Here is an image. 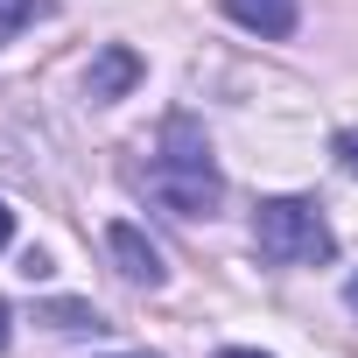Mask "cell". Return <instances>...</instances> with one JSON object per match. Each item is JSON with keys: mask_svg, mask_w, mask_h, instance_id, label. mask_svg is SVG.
Segmentation results:
<instances>
[{"mask_svg": "<svg viewBox=\"0 0 358 358\" xmlns=\"http://www.w3.org/2000/svg\"><path fill=\"white\" fill-rule=\"evenodd\" d=\"M141 183H148V197H155L162 211H176V218H211V211L225 204V176H218V162H211V141H204L197 120H183V113L162 127V141H155V155H148V169H141Z\"/></svg>", "mask_w": 358, "mask_h": 358, "instance_id": "1", "label": "cell"}, {"mask_svg": "<svg viewBox=\"0 0 358 358\" xmlns=\"http://www.w3.org/2000/svg\"><path fill=\"white\" fill-rule=\"evenodd\" d=\"M253 246L274 267H323L337 253V232L316 211V197H267L253 211Z\"/></svg>", "mask_w": 358, "mask_h": 358, "instance_id": "2", "label": "cell"}, {"mask_svg": "<svg viewBox=\"0 0 358 358\" xmlns=\"http://www.w3.org/2000/svg\"><path fill=\"white\" fill-rule=\"evenodd\" d=\"M106 253H113V267H120L134 288H162V281H169V267H162L155 239H148L141 225H127V218H113V225H106Z\"/></svg>", "mask_w": 358, "mask_h": 358, "instance_id": "3", "label": "cell"}, {"mask_svg": "<svg viewBox=\"0 0 358 358\" xmlns=\"http://www.w3.org/2000/svg\"><path fill=\"white\" fill-rule=\"evenodd\" d=\"M141 78H148L141 50H127V43H106V50L92 57V71H85V99H92V106H113V99H127Z\"/></svg>", "mask_w": 358, "mask_h": 358, "instance_id": "4", "label": "cell"}, {"mask_svg": "<svg viewBox=\"0 0 358 358\" xmlns=\"http://www.w3.org/2000/svg\"><path fill=\"white\" fill-rule=\"evenodd\" d=\"M225 15H232L239 29H253V36L281 43V36H295V15H302V0H225Z\"/></svg>", "mask_w": 358, "mask_h": 358, "instance_id": "5", "label": "cell"}, {"mask_svg": "<svg viewBox=\"0 0 358 358\" xmlns=\"http://www.w3.org/2000/svg\"><path fill=\"white\" fill-rule=\"evenodd\" d=\"M36 323H50V330H106V316L92 302H43Z\"/></svg>", "mask_w": 358, "mask_h": 358, "instance_id": "6", "label": "cell"}, {"mask_svg": "<svg viewBox=\"0 0 358 358\" xmlns=\"http://www.w3.org/2000/svg\"><path fill=\"white\" fill-rule=\"evenodd\" d=\"M57 8V0H0V43H8V36H22L36 15H50Z\"/></svg>", "mask_w": 358, "mask_h": 358, "instance_id": "7", "label": "cell"}, {"mask_svg": "<svg viewBox=\"0 0 358 358\" xmlns=\"http://www.w3.org/2000/svg\"><path fill=\"white\" fill-rule=\"evenodd\" d=\"M330 155H337V169H344V176H358V127H344V134L330 141Z\"/></svg>", "mask_w": 358, "mask_h": 358, "instance_id": "8", "label": "cell"}, {"mask_svg": "<svg viewBox=\"0 0 358 358\" xmlns=\"http://www.w3.org/2000/svg\"><path fill=\"white\" fill-rule=\"evenodd\" d=\"M8 239H15V211H8V204H0V246H8Z\"/></svg>", "mask_w": 358, "mask_h": 358, "instance_id": "9", "label": "cell"}, {"mask_svg": "<svg viewBox=\"0 0 358 358\" xmlns=\"http://www.w3.org/2000/svg\"><path fill=\"white\" fill-rule=\"evenodd\" d=\"M344 302H351V309H358V274H351V281H344Z\"/></svg>", "mask_w": 358, "mask_h": 358, "instance_id": "10", "label": "cell"}, {"mask_svg": "<svg viewBox=\"0 0 358 358\" xmlns=\"http://www.w3.org/2000/svg\"><path fill=\"white\" fill-rule=\"evenodd\" d=\"M0 351H8V302H0Z\"/></svg>", "mask_w": 358, "mask_h": 358, "instance_id": "11", "label": "cell"}, {"mask_svg": "<svg viewBox=\"0 0 358 358\" xmlns=\"http://www.w3.org/2000/svg\"><path fill=\"white\" fill-rule=\"evenodd\" d=\"M218 358H267V351H218Z\"/></svg>", "mask_w": 358, "mask_h": 358, "instance_id": "12", "label": "cell"}, {"mask_svg": "<svg viewBox=\"0 0 358 358\" xmlns=\"http://www.w3.org/2000/svg\"><path fill=\"white\" fill-rule=\"evenodd\" d=\"M120 358H155V351H120Z\"/></svg>", "mask_w": 358, "mask_h": 358, "instance_id": "13", "label": "cell"}]
</instances>
